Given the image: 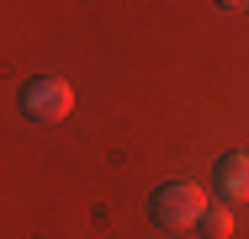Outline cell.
<instances>
[{
	"mask_svg": "<svg viewBox=\"0 0 249 239\" xmlns=\"http://www.w3.org/2000/svg\"><path fill=\"white\" fill-rule=\"evenodd\" d=\"M223 11H249V0H217Z\"/></svg>",
	"mask_w": 249,
	"mask_h": 239,
	"instance_id": "5",
	"label": "cell"
},
{
	"mask_svg": "<svg viewBox=\"0 0 249 239\" xmlns=\"http://www.w3.org/2000/svg\"><path fill=\"white\" fill-rule=\"evenodd\" d=\"M201 229H207L212 239H228V234H233V218H228V207H207V213H201Z\"/></svg>",
	"mask_w": 249,
	"mask_h": 239,
	"instance_id": "4",
	"label": "cell"
},
{
	"mask_svg": "<svg viewBox=\"0 0 249 239\" xmlns=\"http://www.w3.org/2000/svg\"><path fill=\"white\" fill-rule=\"evenodd\" d=\"M244 154H249V149H244Z\"/></svg>",
	"mask_w": 249,
	"mask_h": 239,
	"instance_id": "6",
	"label": "cell"
},
{
	"mask_svg": "<svg viewBox=\"0 0 249 239\" xmlns=\"http://www.w3.org/2000/svg\"><path fill=\"white\" fill-rule=\"evenodd\" d=\"M69 106H74V85L58 75H37L21 85V112L32 122H58V117H69Z\"/></svg>",
	"mask_w": 249,
	"mask_h": 239,
	"instance_id": "1",
	"label": "cell"
},
{
	"mask_svg": "<svg viewBox=\"0 0 249 239\" xmlns=\"http://www.w3.org/2000/svg\"><path fill=\"white\" fill-rule=\"evenodd\" d=\"M154 223H164V229H191L201 223V213H207V197L196 186H186V181H175V186H159L149 202Z\"/></svg>",
	"mask_w": 249,
	"mask_h": 239,
	"instance_id": "2",
	"label": "cell"
},
{
	"mask_svg": "<svg viewBox=\"0 0 249 239\" xmlns=\"http://www.w3.org/2000/svg\"><path fill=\"white\" fill-rule=\"evenodd\" d=\"M212 191L223 197V207L249 202V154H244V149H233V154L217 159V170H212Z\"/></svg>",
	"mask_w": 249,
	"mask_h": 239,
	"instance_id": "3",
	"label": "cell"
}]
</instances>
